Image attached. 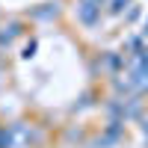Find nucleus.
<instances>
[{"label": "nucleus", "mask_w": 148, "mask_h": 148, "mask_svg": "<svg viewBox=\"0 0 148 148\" xmlns=\"http://www.w3.org/2000/svg\"><path fill=\"white\" fill-rule=\"evenodd\" d=\"M142 133H145V136H148V121H145V125H142Z\"/></svg>", "instance_id": "nucleus-4"}, {"label": "nucleus", "mask_w": 148, "mask_h": 148, "mask_svg": "<svg viewBox=\"0 0 148 148\" xmlns=\"http://www.w3.org/2000/svg\"><path fill=\"white\" fill-rule=\"evenodd\" d=\"M98 12H101V6H98L95 0H83V3L77 6V18L83 24H95L98 21Z\"/></svg>", "instance_id": "nucleus-1"}, {"label": "nucleus", "mask_w": 148, "mask_h": 148, "mask_svg": "<svg viewBox=\"0 0 148 148\" xmlns=\"http://www.w3.org/2000/svg\"><path fill=\"white\" fill-rule=\"evenodd\" d=\"M125 6H127V0H113V9H116V12H121Z\"/></svg>", "instance_id": "nucleus-2"}, {"label": "nucleus", "mask_w": 148, "mask_h": 148, "mask_svg": "<svg viewBox=\"0 0 148 148\" xmlns=\"http://www.w3.org/2000/svg\"><path fill=\"white\" fill-rule=\"evenodd\" d=\"M142 39L148 42V21H145V30H142Z\"/></svg>", "instance_id": "nucleus-3"}]
</instances>
